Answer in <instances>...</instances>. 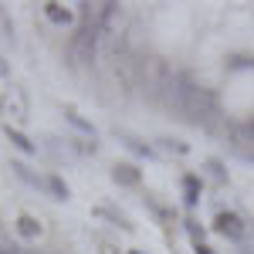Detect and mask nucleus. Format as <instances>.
<instances>
[{
	"label": "nucleus",
	"instance_id": "nucleus-1",
	"mask_svg": "<svg viewBox=\"0 0 254 254\" xmlns=\"http://www.w3.org/2000/svg\"><path fill=\"white\" fill-rule=\"evenodd\" d=\"M210 231L220 234L224 241H231V244H244L248 224H244V217L237 214V210H217L214 220H210Z\"/></svg>",
	"mask_w": 254,
	"mask_h": 254
},
{
	"label": "nucleus",
	"instance_id": "nucleus-2",
	"mask_svg": "<svg viewBox=\"0 0 254 254\" xmlns=\"http://www.w3.org/2000/svg\"><path fill=\"white\" fill-rule=\"evenodd\" d=\"M112 183L116 187H122V190H139L142 187V170H139L136 163H129V159H119V163H112Z\"/></svg>",
	"mask_w": 254,
	"mask_h": 254
},
{
	"label": "nucleus",
	"instance_id": "nucleus-3",
	"mask_svg": "<svg viewBox=\"0 0 254 254\" xmlns=\"http://www.w3.org/2000/svg\"><path fill=\"white\" fill-rule=\"evenodd\" d=\"M180 193H183V207L196 210L200 207V196H203V176L200 173H183L180 176Z\"/></svg>",
	"mask_w": 254,
	"mask_h": 254
},
{
	"label": "nucleus",
	"instance_id": "nucleus-4",
	"mask_svg": "<svg viewBox=\"0 0 254 254\" xmlns=\"http://www.w3.org/2000/svg\"><path fill=\"white\" fill-rule=\"evenodd\" d=\"M142 203H146V210L156 217V224H163V227H173L176 224V210L170 207V203H163L159 196H153V193H146L142 196Z\"/></svg>",
	"mask_w": 254,
	"mask_h": 254
},
{
	"label": "nucleus",
	"instance_id": "nucleus-5",
	"mask_svg": "<svg viewBox=\"0 0 254 254\" xmlns=\"http://www.w3.org/2000/svg\"><path fill=\"white\" fill-rule=\"evenodd\" d=\"M44 17L51 20L55 27H75L78 10H71V7H64V3H44Z\"/></svg>",
	"mask_w": 254,
	"mask_h": 254
},
{
	"label": "nucleus",
	"instance_id": "nucleus-6",
	"mask_svg": "<svg viewBox=\"0 0 254 254\" xmlns=\"http://www.w3.org/2000/svg\"><path fill=\"white\" fill-rule=\"evenodd\" d=\"M116 136L122 139V146L129 149V153H136V156H146V159H153L156 156V149L146 142V139H139V136H132V132H126V129H116Z\"/></svg>",
	"mask_w": 254,
	"mask_h": 254
},
{
	"label": "nucleus",
	"instance_id": "nucleus-7",
	"mask_svg": "<svg viewBox=\"0 0 254 254\" xmlns=\"http://www.w3.org/2000/svg\"><path fill=\"white\" fill-rule=\"evenodd\" d=\"M203 170H207V176L214 180L217 187L231 183V173H227V163H224L220 156H207V159H203Z\"/></svg>",
	"mask_w": 254,
	"mask_h": 254
},
{
	"label": "nucleus",
	"instance_id": "nucleus-8",
	"mask_svg": "<svg viewBox=\"0 0 254 254\" xmlns=\"http://www.w3.org/2000/svg\"><path fill=\"white\" fill-rule=\"evenodd\" d=\"M180 227H183V234L190 237V244H203V241H207V227H203L196 217H183Z\"/></svg>",
	"mask_w": 254,
	"mask_h": 254
},
{
	"label": "nucleus",
	"instance_id": "nucleus-9",
	"mask_svg": "<svg viewBox=\"0 0 254 254\" xmlns=\"http://www.w3.org/2000/svg\"><path fill=\"white\" fill-rule=\"evenodd\" d=\"M95 214L98 217H109V220H112L116 227H122V231H136L132 220H129V214H122V210H116V207H105V203H102V207H95Z\"/></svg>",
	"mask_w": 254,
	"mask_h": 254
},
{
	"label": "nucleus",
	"instance_id": "nucleus-10",
	"mask_svg": "<svg viewBox=\"0 0 254 254\" xmlns=\"http://www.w3.org/2000/svg\"><path fill=\"white\" fill-rule=\"evenodd\" d=\"M64 122H71V126H75L78 132H85V136H88L92 142H95V126H92V122H85V119L78 116V109H71V105H64Z\"/></svg>",
	"mask_w": 254,
	"mask_h": 254
},
{
	"label": "nucleus",
	"instance_id": "nucleus-11",
	"mask_svg": "<svg viewBox=\"0 0 254 254\" xmlns=\"http://www.w3.org/2000/svg\"><path fill=\"white\" fill-rule=\"evenodd\" d=\"M44 190L55 196V200H68V196H71V187H68V183H64L58 173H51L48 180H44Z\"/></svg>",
	"mask_w": 254,
	"mask_h": 254
},
{
	"label": "nucleus",
	"instance_id": "nucleus-12",
	"mask_svg": "<svg viewBox=\"0 0 254 254\" xmlns=\"http://www.w3.org/2000/svg\"><path fill=\"white\" fill-rule=\"evenodd\" d=\"M17 231H20V237H41V224H38V217H31V214H20L17 217Z\"/></svg>",
	"mask_w": 254,
	"mask_h": 254
},
{
	"label": "nucleus",
	"instance_id": "nucleus-13",
	"mask_svg": "<svg viewBox=\"0 0 254 254\" xmlns=\"http://www.w3.org/2000/svg\"><path fill=\"white\" fill-rule=\"evenodd\" d=\"M7 136H10V142H14V146H17L20 153H27V156H34V153H38V146H34V142H31V139L24 136V132H20V129H10V126H7Z\"/></svg>",
	"mask_w": 254,
	"mask_h": 254
},
{
	"label": "nucleus",
	"instance_id": "nucleus-14",
	"mask_svg": "<svg viewBox=\"0 0 254 254\" xmlns=\"http://www.w3.org/2000/svg\"><path fill=\"white\" fill-rule=\"evenodd\" d=\"M156 142H159V149H163V153H176V156H187V153H190V146H187V142H180V139L163 136V139H156Z\"/></svg>",
	"mask_w": 254,
	"mask_h": 254
},
{
	"label": "nucleus",
	"instance_id": "nucleus-15",
	"mask_svg": "<svg viewBox=\"0 0 254 254\" xmlns=\"http://www.w3.org/2000/svg\"><path fill=\"white\" fill-rule=\"evenodd\" d=\"M190 248H193V254H217L214 248L207 244V241H203V244H190Z\"/></svg>",
	"mask_w": 254,
	"mask_h": 254
},
{
	"label": "nucleus",
	"instance_id": "nucleus-16",
	"mask_svg": "<svg viewBox=\"0 0 254 254\" xmlns=\"http://www.w3.org/2000/svg\"><path fill=\"white\" fill-rule=\"evenodd\" d=\"M231 68H254V58H234Z\"/></svg>",
	"mask_w": 254,
	"mask_h": 254
},
{
	"label": "nucleus",
	"instance_id": "nucleus-17",
	"mask_svg": "<svg viewBox=\"0 0 254 254\" xmlns=\"http://www.w3.org/2000/svg\"><path fill=\"white\" fill-rule=\"evenodd\" d=\"M129 254H146V251H139V248H132V251H129Z\"/></svg>",
	"mask_w": 254,
	"mask_h": 254
}]
</instances>
